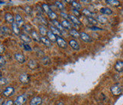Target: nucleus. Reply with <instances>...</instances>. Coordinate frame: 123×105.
<instances>
[{
	"instance_id": "1",
	"label": "nucleus",
	"mask_w": 123,
	"mask_h": 105,
	"mask_svg": "<svg viewBox=\"0 0 123 105\" xmlns=\"http://www.w3.org/2000/svg\"><path fill=\"white\" fill-rule=\"evenodd\" d=\"M111 92L114 95H119L122 92V88L119 84H115L111 87Z\"/></svg>"
},
{
	"instance_id": "2",
	"label": "nucleus",
	"mask_w": 123,
	"mask_h": 105,
	"mask_svg": "<svg viewBox=\"0 0 123 105\" xmlns=\"http://www.w3.org/2000/svg\"><path fill=\"white\" fill-rule=\"evenodd\" d=\"M27 95L26 94H24L22 95H20V96H18L15 101V104L16 105H23L25 104L26 101H27Z\"/></svg>"
},
{
	"instance_id": "3",
	"label": "nucleus",
	"mask_w": 123,
	"mask_h": 105,
	"mask_svg": "<svg viewBox=\"0 0 123 105\" xmlns=\"http://www.w3.org/2000/svg\"><path fill=\"white\" fill-rule=\"evenodd\" d=\"M19 80L20 82L23 84H27L30 82V77L29 75H27L26 73H22L19 76Z\"/></svg>"
},
{
	"instance_id": "4",
	"label": "nucleus",
	"mask_w": 123,
	"mask_h": 105,
	"mask_svg": "<svg viewBox=\"0 0 123 105\" xmlns=\"http://www.w3.org/2000/svg\"><path fill=\"white\" fill-rule=\"evenodd\" d=\"M14 92H15V89H14V88L7 87L3 91V94H4V96H6V97H9V96H11V95H12L14 94Z\"/></svg>"
},
{
	"instance_id": "5",
	"label": "nucleus",
	"mask_w": 123,
	"mask_h": 105,
	"mask_svg": "<svg viewBox=\"0 0 123 105\" xmlns=\"http://www.w3.org/2000/svg\"><path fill=\"white\" fill-rule=\"evenodd\" d=\"M56 42H57L58 46L59 47H61V48L65 49L66 47H67V44H66V42L61 37H57V40H56Z\"/></svg>"
},
{
	"instance_id": "6",
	"label": "nucleus",
	"mask_w": 123,
	"mask_h": 105,
	"mask_svg": "<svg viewBox=\"0 0 123 105\" xmlns=\"http://www.w3.org/2000/svg\"><path fill=\"white\" fill-rule=\"evenodd\" d=\"M115 69L117 72H122L123 71V61L118 60L115 64Z\"/></svg>"
},
{
	"instance_id": "7",
	"label": "nucleus",
	"mask_w": 123,
	"mask_h": 105,
	"mask_svg": "<svg viewBox=\"0 0 123 105\" xmlns=\"http://www.w3.org/2000/svg\"><path fill=\"white\" fill-rule=\"evenodd\" d=\"M42 103V99L40 97L33 98L30 102V105H40Z\"/></svg>"
},
{
	"instance_id": "8",
	"label": "nucleus",
	"mask_w": 123,
	"mask_h": 105,
	"mask_svg": "<svg viewBox=\"0 0 123 105\" xmlns=\"http://www.w3.org/2000/svg\"><path fill=\"white\" fill-rule=\"evenodd\" d=\"M80 38H81V39L84 42H91V38L84 32L80 33Z\"/></svg>"
},
{
	"instance_id": "9",
	"label": "nucleus",
	"mask_w": 123,
	"mask_h": 105,
	"mask_svg": "<svg viewBox=\"0 0 123 105\" xmlns=\"http://www.w3.org/2000/svg\"><path fill=\"white\" fill-rule=\"evenodd\" d=\"M28 67H29L31 69H36L37 67H38V63H37L36 60H30L29 62H28Z\"/></svg>"
},
{
	"instance_id": "10",
	"label": "nucleus",
	"mask_w": 123,
	"mask_h": 105,
	"mask_svg": "<svg viewBox=\"0 0 123 105\" xmlns=\"http://www.w3.org/2000/svg\"><path fill=\"white\" fill-rule=\"evenodd\" d=\"M15 59H16L18 62H19L20 63H25V56H23L22 54H21V53H15Z\"/></svg>"
},
{
	"instance_id": "11",
	"label": "nucleus",
	"mask_w": 123,
	"mask_h": 105,
	"mask_svg": "<svg viewBox=\"0 0 123 105\" xmlns=\"http://www.w3.org/2000/svg\"><path fill=\"white\" fill-rule=\"evenodd\" d=\"M47 36H48V39L50 41L55 42V41L57 40V37H55V35L51 31H47Z\"/></svg>"
},
{
	"instance_id": "12",
	"label": "nucleus",
	"mask_w": 123,
	"mask_h": 105,
	"mask_svg": "<svg viewBox=\"0 0 123 105\" xmlns=\"http://www.w3.org/2000/svg\"><path fill=\"white\" fill-rule=\"evenodd\" d=\"M31 36H32V38L34 39L35 41H37V42H40V41H41V37L39 35V34L38 33H37L35 31H33L32 32H31Z\"/></svg>"
},
{
	"instance_id": "13",
	"label": "nucleus",
	"mask_w": 123,
	"mask_h": 105,
	"mask_svg": "<svg viewBox=\"0 0 123 105\" xmlns=\"http://www.w3.org/2000/svg\"><path fill=\"white\" fill-rule=\"evenodd\" d=\"M5 19H6V21L7 22L10 23V24L14 23V18H13L12 14H10V13H6V15H5Z\"/></svg>"
},
{
	"instance_id": "14",
	"label": "nucleus",
	"mask_w": 123,
	"mask_h": 105,
	"mask_svg": "<svg viewBox=\"0 0 123 105\" xmlns=\"http://www.w3.org/2000/svg\"><path fill=\"white\" fill-rule=\"evenodd\" d=\"M15 21L18 26L21 27L22 25H24V21H23V18L19 15H16L15 16Z\"/></svg>"
},
{
	"instance_id": "15",
	"label": "nucleus",
	"mask_w": 123,
	"mask_h": 105,
	"mask_svg": "<svg viewBox=\"0 0 123 105\" xmlns=\"http://www.w3.org/2000/svg\"><path fill=\"white\" fill-rule=\"evenodd\" d=\"M69 45L71 46V47H72L74 50H79V45L78 44L77 41H75L74 40H71L69 41Z\"/></svg>"
},
{
	"instance_id": "16",
	"label": "nucleus",
	"mask_w": 123,
	"mask_h": 105,
	"mask_svg": "<svg viewBox=\"0 0 123 105\" xmlns=\"http://www.w3.org/2000/svg\"><path fill=\"white\" fill-rule=\"evenodd\" d=\"M106 2L109 5H110L112 6H119L120 5V2L118 1V0H106Z\"/></svg>"
},
{
	"instance_id": "17",
	"label": "nucleus",
	"mask_w": 123,
	"mask_h": 105,
	"mask_svg": "<svg viewBox=\"0 0 123 105\" xmlns=\"http://www.w3.org/2000/svg\"><path fill=\"white\" fill-rule=\"evenodd\" d=\"M53 21V24L54 25V26L57 28V29H59L60 31H64V29L65 28L63 27V26L62 25V24L61 23H59V21H57L56 20H55V21Z\"/></svg>"
},
{
	"instance_id": "18",
	"label": "nucleus",
	"mask_w": 123,
	"mask_h": 105,
	"mask_svg": "<svg viewBox=\"0 0 123 105\" xmlns=\"http://www.w3.org/2000/svg\"><path fill=\"white\" fill-rule=\"evenodd\" d=\"M100 12L102 13V14H104V15H112V12L110 8H101Z\"/></svg>"
},
{
	"instance_id": "19",
	"label": "nucleus",
	"mask_w": 123,
	"mask_h": 105,
	"mask_svg": "<svg viewBox=\"0 0 123 105\" xmlns=\"http://www.w3.org/2000/svg\"><path fill=\"white\" fill-rule=\"evenodd\" d=\"M20 37H21V39L25 42V44H28V43H30L31 41V39L29 37V36H27L26 34H21Z\"/></svg>"
},
{
	"instance_id": "20",
	"label": "nucleus",
	"mask_w": 123,
	"mask_h": 105,
	"mask_svg": "<svg viewBox=\"0 0 123 105\" xmlns=\"http://www.w3.org/2000/svg\"><path fill=\"white\" fill-rule=\"evenodd\" d=\"M68 18L71 19V21H72L74 24H75V25H81V22L78 20V19L77 18V17H75L74 15H69Z\"/></svg>"
},
{
	"instance_id": "21",
	"label": "nucleus",
	"mask_w": 123,
	"mask_h": 105,
	"mask_svg": "<svg viewBox=\"0 0 123 105\" xmlns=\"http://www.w3.org/2000/svg\"><path fill=\"white\" fill-rule=\"evenodd\" d=\"M50 30H51V31L53 32L55 35H58L59 37L62 35L61 31H60L59 29H57V28H56L55 26H51V27H50Z\"/></svg>"
},
{
	"instance_id": "22",
	"label": "nucleus",
	"mask_w": 123,
	"mask_h": 105,
	"mask_svg": "<svg viewBox=\"0 0 123 105\" xmlns=\"http://www.w3.org/2000/svg\"><path fill=\"white\" fill-rule=\"evenodd\" d=\"M12 30L14 31V33H15V34L16 35H19V33H20V31H19V28L18 27V25L16 22H14L12 24Z\"/></svg>"
},
{
	"instance_id": "23",
	"label": "nucleus",
	"mask_w": 123,
	"mask_h": 105,
	"mask_svg": "<svg viewBox=\"0 0 123 105\" xmlns=\"http://www.w3.org/2000/svg\"><path fill=\"white\" fill-rule=\"evenodd\" d=\"M61 24H62V25L63 26V27L65 28V29L68 30V29H70V28H71V25H70V23H69L67 20H63V21H62Z\"/></svg>"
},
{
	"instance_id": "24",
	"label": "nucleus",
	"mask_w": 123,
	"mask_h": 105,
	"mask_svg": "<svg viewBox=\"0 0 123 105\" xmlns=\"http://www.w3.org/2000/svg\"><path fill=\"white\" fill-rule=\"evenodd\" d=\"M69 34L71 36H72L74 37H77V38L80 37V34L75 29H71L69 31Z\"/></svg>"
},
{
	"instance_id": "25",
	"label": "nucleus",
	"mask_w": 123,
	"mask_h": 105,
	"mask_svg": "<svg viewBox=\"0 0 123 105\" xmlns=\"http://www.w3.org/2000/svg\"><path fill=\"white\" fill-rule=\"evenodd\" d=\"M41 42L43 43V44H44L46 46H49L50 45H51V43H50V40H49V39H47L46 37H41Z\"/></svg>"
},
{
	"instance_id": "26",
	"label": "nucleus",
	"mask_w": 123,
	"mask_h": 105,
	"mask_svg": "<svg viewBox=\"0 0 123 105\" xmlns=\"http://www.w3.org/2000/svg\"><path fill=\"white\" fill-rule=\"evenodd\" d=\"M39 29H40V34L42 35V37H44L46 34H47L46 29V27L43 25H40V27H39Z\"/></svg>"
},
{
	"instance_id": "27",
	"label": "nucleus",
	"mask_w": 123,
	"mask_h": 105,
	"mask_svg": "<svg viewBox=\"0 0 123 105\" xmlns=\"http://www.w3.org/2000/svg\"><path fill=\"white\" fill-rule=\"evenodd\" d=\"M97 21L99 22H100L101 24H105L107 21V18L106 17L103 16V15H98L97 16Z\"/></svg>"
},
{
	"instance_id": "28",
	"label": "nucleus",
	"mask_w": 123,
	"mask_h": 105,
	"mask_svg": "<svg viewBox=\"0 0 123 105\" xmlns=\"http://www.w3.org/2000/svg\"><path fill=\"white\" fill-rule=\"evenodd\" d=\"M82 13L84 14V15L85 16H87V18H91V17H92V15H93L92 12H91V11H89L88 9H87V8L83 9Z\"/></svg>"
},
{
	"instance_id": "29",
	"label": "nucleus",
	"mask_w": 123,
	"mask_h": 105,
	"mask_svg": "<svg viewBox=\"0 0 123 105\" xmlns=\"http://www.w3.org/2000/svg\"><path fill=\"white\" fill-rule=\"evenodd\" d=\"M48 15H49V17L52 19L53 21H55L56 18H57V15L54 12H53V11H50L49 13H48Z\"/></svg>"
},
{
	"instance_id": "30",
	"label": "nucleus",
	"mask_w": 123,
	"mask_h": 105,
	"mask_svg": "<svg viewBox=\"0 0 123 105\" xmlns=\"http://www.w3.org/2000/svg\"><path fill=\"white\" fill-rule=\"evenodd\" d=\"M72 5L73 7L75 8V9H76V10H77V9H78V10H79V9L81 8V5H80L79 3H78V2H76L75 1H72Z\"/></svg>"
},
{
	"instance_id": "31",
	"label": "nucleus",
	"mask_w": 123,
	"mask_h": 105,
	"mask_svg": "<svg viewBox=\"0 0 123 105\" xmlns=\"http://www.w3.org/2000/svg\"><path fill=\"white\" fill-rule=\"evenodd\" d=\"M42 7H43V10L48 14L51 10H50V8H49V6L47 4H43V6H42Z\"/></svg>"
},
{
	"instance_id": "32",
	"label": "nucleus",
	"mask_w": 123,
	"mask_h": 105,
	"mask_svg": "<svg viewBox=\"0 0 123 105\" xmlns=\"http://www.w3.org/2000/svg\"><path fill=\"white\" fill-rule=\"evenodd\" d=\"M55 6L60 9V10H63V9H64V6H63V5L62 4V2H60L59 1H55Z\"/></svg>"
},
{
	"instance_id": "33",
	"label": "nucleus",
	"mask_w": 123,
	"mask_h": 105,
	"mask_svg": "<svg viewBox=\"0 0 123 105\" xmlns=\"http://www.w3.org/2000/svg\"><path fill=\"white\" fill-rule=\"evenodd\" d=\"M87 20H88V22H89V23H91V24H92V25H97V21L96 20V19L93 18L92 17H91V18H87Z\"/></svg>"
},
{
	"instance_id": "34",
	"label": "nucleus",
	"mask_w": 123,
	"mask_h": 105,
	"mask_svg": "<svg viewBox=\"0 0 123 105\" xmlns=\"http://www.w3.org/2000/svg\"><path fill=\"white\" fill-rule=\"evenodd\" d=\"M8 29L7 27H6V26H2L1 27V33H2V34H6V33H8Z\"/></svg>"
},
{
	"instance_id": "35",
	"label": "nucleus",
	"mask_w": 123,
	"mask_h": 105,
	"mask_svg": "<svg viewBox=\"0 0 123 105\" xmlns=\"http://www.w3.org/2000/svg\"><path fill=\"white\" fill-rule=\"evenodd\" d=\"M7 83H8L7 79L6 78L1 77V85H6Z\"/></svg>"
},
{
	"instance_id": "36",
	"label": "nucleus",
	"mask_w": 123,
	"mask_h": 105,
	"mask_svg": "<svg viewBox=\"0 0 123 105\" xmlns=\"http://www.w3.org/2000/svg\"><path fill=\"white\" fill-rule=\"evenodd\" d=\"M25 30L27 33H30V32H32L33 31H31V27L30 25H25Z\"/></svg>"
},
{
	"instance_id": "37",
	"label": "nucleus",
	"mask_w": 123,
	"mask_h": 105,
	"mask_svg": "<svg viewBox=\"0 0 123 105\" xmlns=\"http://www.w3.org/2000/svg\"><path fill=\"white\" fill-rule=\"evenodd\" d=\"M23 46H24V47H25V49L26 50H28V51H31V47L28 45L27 44H23Z\"/></svg>"
},
{
	"instance_id": "38",
	"label": "nucleus",
	"mask_w": 123,
	"mask_h": 105,
	"mask_svg": "<svg viewBox=\"0 0 123 105\" xmlns=\"http://www.w3.org/2000/svg\"><path fill=\"white\" fill-rule=\"evenodd\" d=\"M0 63H1V68H2L3 66H5V64H6V61H5L2 56L0 57Z\"/></svg>"
},
{
	"instance_id": "39",
	"label": "nucleus",
	"mask_w": 123,
	"mask_h": 105,
	"mask_svg": "<svg viewBox=\"0 0 123 105\" xmlns=\"http://www.w3.org/2000/svg\"><path fill=\"white\" fill-rule=\"evenodd\" d=\"M72 12H73V13H74V15H76L77 17H80V16H81V15H80V12H79L78 10H76V9H73Z\"/></svg>"
},
{
	"instance_id": "40",
	"label": "nucleus",
	"mask_w": 123,
	"mask_h": 105,
	"mask_svg": "<svg viewBox=\"0 0 123 105\" xmlns=\"http://www.w3.org/2000/svg\"><path fill=\"white\" fill-rule=\"evenodd\" d=\"M39 19H40V20L41 21V23H43V25H47V22L45 21V19L43 18V17H41V16H39Z\"/></svg>"
},
{
	"instance_id": "41",
	"label": "nucleus",
	"mask_w": 123,
	"mask_h": 105,
	"mask_svg": "<svg viewBox=\"0 0 123 105\" xmlns=\"http://www.w3.org/2000/svg\"><path fill=\"white\" fill-rule=\"evenodd\" d=\"M14 102L12 101V100H8V101H6L5 104H3V105H13Z\"/></svg>"
},
{
	"instance_id": "42",
	"label": "nucleus",
	"mask_w": 123,
	"mask_h": 105,
	"mask_svg": "<svg viewBox=\"0 0 123 105\" xmlns=\"http://www.w3.org/2000/svg\"><path fill=\"white\" fill-rule=\"evenodd\" d=\"M25 9V11H26V12L27 14H29V15H30V14L31 13V8L29 6H26Z\"/></svg>"
},
{
	"instance_id": "43",
	"label": "nucleus",
	"mask_w": 123,
	"mask_h": 105,
	"mask_svg": "<svg viewBox=\"0 0 123 105\" xmlns=\"http://www.w3.org/2000/svg\"><path fill=\"white\" fill-rule=\"evenodd\" d=\"M61 15L62 16L63 18H65V19H67V18H68V15H66V14H65V12H61Z\"/></svg>"
},
{
	"instance_id": "44",
	"label": "nucleus",
	"mask_w": 123,
	"mask_h": 105,
	"mask_svg": "<svg viewBox=\"0 0 123 105\" xmlns=\"http://www.w3.org/2000/svg\"><path fill=\"white\" fill-rule=\"evenodd\" d=\"M37 11L39 12V14L42 13V8H40L39 6H37Z\"/></svg>"
},
{
	"instance_id": "45",
	"label": "nucleus",
	"mask_w": 123,
	"mask_h": 105,
	"mask_svg": "<svg viewBox=\"0 0 123 105\" xmlns=\"http://www.w3.org/2000/svg\"><path fill=\"white\" fill-rule=\"evenodd\" d=\"M1 46V50H0V52H1V54H2V52H3V51H4V47H3V45H2V44H1V46Z\"/></svg>"
},
{
	"instance_id": "46",
	"label": "nucleus",
	"mask_w": 123,
	"mask_h": 105,
	"mask_svg": "<svg viewBox=\"0 0 123 105\" xmlns=\"http://www.w3.org/2000/svg\"><path fill=\"white\" fill-rule=\"evenodd\" d=\"M91 29H93V30H101L100 28H99V27H91Z\"/></svg>"
},
{
	"instance_id": "47",
	"label": "nucleus",
	"mask_w": 123,
	"mask_h": 105,
	"mask_svg": "<svg viewBox=\"0 0 123 105\" xmlns=\"http://www.w3.org/2000/svg\"><path fill=\"white\" fill-rule=\"evenodd\" d=\"M56 105H64V104H63L62 102H59Z\"/></svg>"
},
{
	"instance_id": "48",
	"label": "nucleus",
	"mask_w": 123,
	"mask_h": 105,
	"mask_svg": "<svg viewBox=\"0 0 123 105\" xmlns=\"http://www.w3.org/2000/svg\"><path fill=\"white\" fill-rule=\"evenodd\" d=\"M2 101H3V98H1V105H2L3 104H2Z\"/></svg>"
},
{
	"instance_id": "49",
	"label": "nucleus",
	"mask_w": 123,
	"mask_h": 105,
	"mask_svg": "<svg viewBox=\"0 0 123 105\" xmlns=\"http://www.w3.org/2000/svg\"><path fill=\"white\" fill-rule=\"evenodd\" d=\"M81 2H86V3H89L90 1H81Z\"/></svg>"
}]
</instances>
